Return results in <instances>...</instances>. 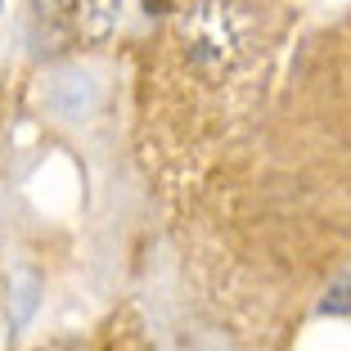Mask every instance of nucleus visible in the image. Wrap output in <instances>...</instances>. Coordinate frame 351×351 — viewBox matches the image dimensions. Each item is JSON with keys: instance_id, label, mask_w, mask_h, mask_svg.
Returning a JSON list of instances; mask_svg holds the SVG:
<instances>
[{"instance_id": "nucleus-3", "label": "nucleus", "mask_w": 351, "mask_h": 351, "mask_svg": "<svg viewBox=\"0 0 351 351\" xmlns=\"http://www.w3.org/2000/svg\"><path fill=\"white\" fill-rule=\"evenodd\" d=\"M73 14L86 41H108L117 27V14H122V0H73Z\"/></svg>"}, {"instance_id": "nucleus-6", "label": "nucleus", "mask_w": 351, "mask_h": 351, "mask_svg": "<svg viewBox=\"0 0 351 351\" xmlns=\"http://www.w3.org/2000/svg\"><path fill=\"white\" fill-rule=\"evenodd\" d=\"M41 14H59V10H73V0H32Z\"/></svg>"}, {"instance_id": "nucleus-4", "label": "nucleus", "mask_w": 351, "mask_h": 351, "mask_svg": "<svg viewBox=\"0 0 351 351\" xmlns=\"http://www.w3.org/2000/svg\"><path fill=\"white\" fill-rule=\"evenodd\" d=\"M10 298H14V315H10V329H23L36 311V298H41V275L36 270H19L10 279Z\"/></svg>"}, {"instance_id": "nucleus-7", "label": "nucleus", "mask_w": 351, "mask_h": 351, "mask_svg": "<svg viewBox=\"0 0 351 351\" xmlns=\"http://www.w3.org/2000/svg\"><path fill=\"white\" fill-rule=\"evenodd\" d=\"M145 10H149V14H162V10H167V0H145Z\"/></svg>"}, {"instance_id": "nucleus-1", "label": "nucleus", "mask_w": 351, "mask_h": 351, "mask_svg": "<svg viewBox=\"0 0 351 351\" xmlns=\"http://www.w3.org/2000/svg\"><path fill=\"white\" fill-rule=\"evenodd\" d=\"M180 50L203 77H226L257 50V14L239 0H198L180 19Z\"/></svg>"}, {"instance_id": "nucleus-2", "label": "nucleus", "mask_w": 351, "mask_h": 351, "mask_svg": "<svg viewBox=\"0 0 351 351\" xmlns=\"http://www.w3.org/2000/svg\"><path fill=\"white\" fill-rule=\"evenodd\" d=\"M50 104L63 117H86L95 104H99V90H95V82L86 73H63L59 86L50 90Z\"/></svg>"}, {"instance_id": "nucleus-5", "label": "nucleus", "mask_w": 351, "mask_h": 351, "mask_svg": "<svg viewBox=\"0 0 351 351\" xmlns=\"http://www.w3.org/2000/svg\"><path fill=\"white\" fill-rule=\"evenodd\" d=\"M324 311H351V275L338 279L329 289V302H324Z\"/></svg>"}]
</instances>
